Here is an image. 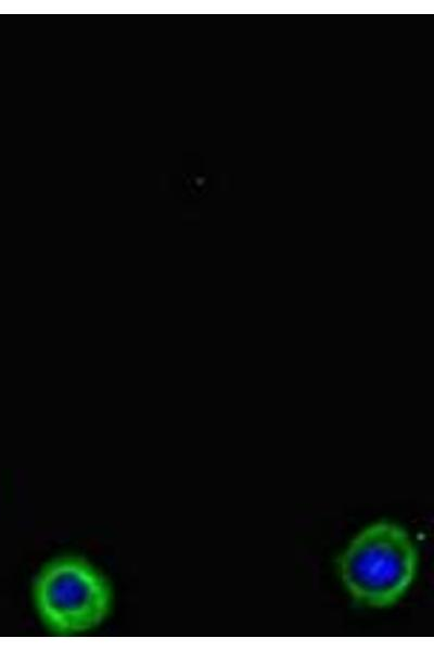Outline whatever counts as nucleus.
<instances>
[{
  "mask_svg": "<svg viewBox=\"0 0 434 651\" xmlns=\"http://www.w3.org/2000/svg\"><path fill=\"white\" fill-rule=\"evenodd\" d=\"M36 612L56 636H76L98 627L110 614L113 590L87 560L64 556L46 563L33 585Z\"/></svg>",
  "mask_w": 434,
  "mask_h": 651,
  "instance_id": "2",
  "label": "nucleus"
},
{
  "mask_svg": "<svg viewBox=\"0 0 434 651\" xmlns=\"http://www.w3.org/2000/svg\"><path fill=\"white\" fill-rule=\"evenodd\" d=\"M417 549L399 525L380 521L363 528L340 558V575L359 603L385 608L397 602L412 583Z\"/></svg>",
  "mask_w": 434,
  "mask_h": 651,
  "instance_id": "1",
  "label": "nucleus"
}]
</instances>
